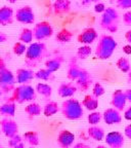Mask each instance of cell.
I'll return each instance as SVG.
<instances>
[{
    "label": "cell",
    "mask_w": 131,
    "mask_h": 148,
    "mask_svg": "<svg viewBox=\"0 0 131 148\" xmlns=\"http://www.w3.org/2000/svg\"><path fill=\"white\" fill-rule=\"evenodd\" d=\"M46 45L41 41L33 42L27 47L26 51V65L28 67L34 68L39 64L46 55Z\"/></svg>",
    "instance_id": "6da1fadb"
},
{
    "label": "cell",
    "mask_w": 131,
    "mask_h": 148,
    "mask_svg": "<svg viewBox=\"0 0 131 148\" xmlns=\"http://www.w3.org/2000/svg\"><path fill=\"white\" fill-rule=\"evenodd\" d=\"M117 47V41L111 35H101L95 49V56L99 60H108L113 56Z\"/></svg>",
    "instance_id": "7a4b0ae2"
},
{
    "label": "cell",
    "mask_w": 131,
    "mask_h": 148,
    "mask_svg": "<svg viewBox=\"0 0 131 148\" xmlns=\"http://www.w3.org/2000/svg\"><path fill=\"white\" fill-rule=\"evenodd\" d=\"M83 105L76 99H68L62 102L60 111L64 118L69 120H78L83 116Z\"/></svg>",
    "instance_id": "3957f363"
},
{
    "label": "cell",
    "mask_w": 131,
    "mask_h": 148,
    "mask_svg": "<svg viewBox=\"0 0 131 148\" xmlns=\"http://www.w3.org/2000/svg\"><path fill=\"white\" fill-rule=\"evenodd\" d=\"M119 14L113 7H107V9L102 12L100 18V27L111 33L117 32L119 28Z\"/></svg>",
    "instance_id": "277c9868"
},
{
    "label": "cell",
    "mask_w": 131,
    "mask_h": 148,
    "mask_svg": "<svg viewBox=\"0 0 131 148\" xmlns=\"http://www.w3.org/2000/svg\"><path fill=\"white\" fill-rule=\"evenodd\" d=\"M36 90L30 84H21L12 92V99L18 104H24L36 99Z\"/></svg>",
    "instance_id": "5b68a950"
},
{
    "label": "cell",
    "mask_w": 131,
    "mask_h": 148,
    "mask_svg": "<svg viewBox=\"0 0 131 148\" xmlns=\"http://www.w3.org/2000/svg\"><path fill=\"white\" fill-rule=\"evenodd\" d=\"M16 79L14 74L6 67L0 69V90L2 92H14Z\"/></svg>",
    "instance_id": "8992f818"
},
{
    "label": "cell",
    "mask_w": 131,
    "mask_h": 148,
    "mask_svg": "<svg viewBox=\"0 0 131 148\" xmlns=\"http://www.w3.org/2000/svg\"><path fill=\"white\" fill-rule=\"evenodd\" d=\"M53 34V28L51 24L47 21H42L36 24L33 29V35L34 39L38 41H42L44 39H47Z\"/></svg>",
    "instance_id": "52a82bcc"
},
{
    "label": "cell",
    "mask_w": 131,
    "mask_h": 148,
    "mask_svg": "<svg viewBox=\"0 0 131 148\" xmlns=\"http://www.w3.org/2000/svg\"><path fill=\"white\" fill-rule=\"evenodd\" d=\"M14 18L22 24H33L35 21V14L33 8L29 5L18 8L16 12Z\"/></svg>",
    "instance_id": "ba28073f"
},
{
    "label": "cell",
    "mask_w": 131,
    "mask_h": 148,
    "mask_svg": "<svg viewBox=\"0 0 131 148\" xmlns=\"http://www.w3.org/2000/svg\"><path fill=\"white\" fill-rule=\"evenodd\" d=\"M0 129H1V132L4 134V136L8 139L18 135V125L16 121L8 117H4L0 120Z\"/></svg>",
    "instance_id": "9c48e42d"
},
{
    "label": "cell",
    "mask_w": 131,
    "mask_h": 148,
    "mask_svg": "<svg viewBox=\"0 0 131 148\" xmlns=\"http://www.w3.org/2000/svg\"><path fill=\"white\" fill-rule=\"evenodd\" d=\"M105 141L110 148H123L125 144L124 136L122 133L118 132V131H113V132L107 134Z\"/></svg>",
    "instance_id": "30bf717a"
},
{
    "label": "cell",
    "mask_w": 131,
    "mask_h": 148,
    "mask_svg": "<svg viewBox=\"0 0 131 148\" xmlns=\"http://www.w3.org/2000/svg\"><path fill=\"white\" fill-rule=\"evenodd\" d=\"M74 140H75L74 133L69 130H62L58 133L56 142L60 148H71L74 144Z\"/></svg>",
    "instance_id": "8fae6325"
},
{
    "label": "cell",
    "mask_w": 131,
    "mask_h": 148,
    "mask_svg": "<svg viewBox=\"0 0 131 148\" xmlns=\"http://www.w3.org/2000/svg\"><path fill=\"white\" fill-rule=\"evenodd\" d=\"M102 119L109 125H119L122 121V116L118 109L112 107V108H108L107 110H105V112L102 113Z\"/></svg>",
    "instance_id": "7c38bea8"
},
{
    "label": "cell",
    "mask_w": 131,
    "mask_h": 148,
    "mask_svg": "<svg viewBox=\"0 0 131 148\" xmlns=\"http://www.w3.org/2000/svg\"><path fill=\"white\" fill-rule=\"evenodd\" d=\"M96 38H97L96 30H95L94 28H91V27L83 29L82 32L77 36L78 42H80L82 44H88V45L93 43L96 40Z\"/></svg>",
    "instance_id": "4fadbf2b"
},
{
    "label": "cell",
    "mask_w": 131,
    "mask_h": 148,
    "mask_svg": "<svg viewBox=\"0 0 131 148\" xmlns=\"http://www.w3.org/2000/svg\"><path fill=\"white\" fill-rule=\"evenodd\" d=\"M93 82V79H92L91 74L85 69H81L80 75L77 78L76 83H77V88L78 90H82V92H86L90 88V86Z\"/></svg>",
    "instance_id": "5bb4252c"
},
{
    "label": "cell",
    "mask_w": 131,
    "mask_h": 148,
    "mask_svg": "<svg viewBox=\"0 0 131 148\" xmlns=\"http://www.w3.org/2000/svg\"><path fill=\"white\" fill-rule=\"evenodd\" d=\"M127 98L125 95V92H123L122 90H116L112 95V101L111 104L114 108L118 109L119 111H123L126 106Z\"/></svg>",
    "instance_id": "9a60e30c"
},
{
    "label": "cell",
    "mask_w": 131,
    "mask_h": 148,
    "mask_svg": "<svg viewBox=\"0 0 131 148\" xmlns=\"http://www.w3.org/2000/svg\"><path fill=\"white\" fill-rule=\"evenodd\" d=\"M33 78H35V73L33 70L26 68H20L16 70V82L20 84H29V82H31Z\"/></svg>",
    "instance_id": "2e32d148"
},
{
    "label": "cell",
    "mask_w": 131,
    "mask_h": 148,
    "mask_svg": "<svg viewBox=\"0 0 131 148\" xmlns=\"http://www.w3.org/2000/svg\"><path fill=\"white\" fill-rule=\"evenodd\" d=\"M14 9L9 6H2L0 8V25L8 26L14 23Z\"/></svg>",
    "instance_id": "e0dca14e"
},
{
    "label": "cell",
    "mask_w": 131,
    "mask_h": 148,
    "mask_svg": "<svg viewBox=\"0 0 131 148\" xmlns=\"http://www.w3.org/2000/svg\"><path fill=\"white\" fill-rule=\"evenodd\" d=\"M78 90L77 86H74V83L71 82H62L58 88V94L62 98H71L73 97Z\"/></svg>",
    "instance_id": "ac0fdd59"
},
{
    "label": "cell",
    "mask_w": 131,
    "mask_h": 148,
    "mask_svg": "<svg viewBox=\"0 0 131 148\" xmlns=\"http://www.w3.org/2000/svg\"><path fill=\"white\" fill-rule=\"evenodd\" d=\"M16 102L12 99H8L4 104L0 106V114L5 117H12L16 115Z\"/></svg>",
    "instance_id": "d6986e66"
},
{
    "label": "cell",
    "mask_w": 131,
    "mask_h": 148,
    "mask_svg": "<svg viewBox=\"0 0 131 148\" xmlns=\"http://www.w3.org/2000/svg\"><path fill=\"white\" fill-rule=\"evenodd\" d=\"M53 12L56 14H68L71 9V2L69 0H55L52 5Z\"/></svg>",
    "instance_id": "ffe728a7"
},
{
    "label": "cell",
    "mask_w": 131,
    "mask_h": 148,
    "mask_svg": "<svg viewBox=\"0 0 131 148\" xmlns=\"http://www.w3.org/2000/svg\"><path fill=\"white\" fill-rule=\"evenodd\" d=\"M88 136L94 140V141H102L105 138H106V134H105V131L102 127H98V125H90L87 130Z\"/></svg>",
    "instance_id": "44dd1931"
},
{
    "label": "cell",
    "mask_w": 131,
    "mask_h": 148,
    "mask_svg": "<svg viewBox=\"0 0 131 148\" xmlns=\"http://www.w3.org/2000/svg\"><path fill=\"white\" fill-rule=\"evenodd\" d=\"M62 63H64V58L62 56H56V57H53V58L48 59L46 61L45 68H47V69L52 72H56L62 67Z\"/></svg>",
    "instance_id": "7402d4cb"
},
{
    "label": "cell",
    "mask_w": 131,
    "mask_h": 148,
    "mask_svg": "<svg viewBox=\"0 0 131 148\" xmlns=\"http://www.w3.org/2000/svg\"><path fill=\"white\" fill-rule=\"evenodd\" d=\"M82 105L88 111H95L99 105L98 98L94 97L93 95H86L82 101Z\"/></svg>",
    "instance_id": "603a6c76"
},
{
    "label": "cell",
    "mask_w": 131,
    "mask_h": 148,
    "mask_svg": "<svg viewBox=\"0 0 131 148\" xmlns=\"http://www.w3.org/2000/svg\"><path fill=\"white\" fill-rule=\"evenodd\" d=\"M81 72V68L78 66V64L76 63V61H72L69 65L67 72V77L72 81H76L77 78L79 77Z\"/></svg>",
    "instance_id": "cb8c5ba5"
},
{
    "label": "cell",
    "mask_w": 131,
    "mask_h": 148,
    "mask_svg": "<svg viewBox=\"0 0 131 148\" xmlns=\"http://www.w3.org/2000/svg\"><path fill=\"white\" fill-rule=\"evenodd\" d=\"M60 111V106L56 102L54 101H49L48 103H46L45 106L43 107V114L46 117H50L52 115H55Z\"/></svg>",
    "instance_id": "d4e9b609"
},
{
    "label": "cell",
    "mask_w": 131,
    "mask_h": 148,
    "mask_svg": "<svg viewBox=\"0 0 131 148\" xmlns=\"http://www.w3.org/2000/svg\"><path fill=\"white\" fill-rule=\"evenodd\" d=\"M23 139L25 140V142H27L28 144H30L31 146H37L39 145V134L34 131H28L23 135Z\"/></svg>",
    "instance_id": "484cf974"
},
{
    "label": "cell",
    "mask_w": 131,
    "mask_h": 148,
    "mask_svg": "<svg viewBox=\"0 0 131 148\" xmlns=\"http://www.w3.org/2000/svg\"><path fill=\"white\" fill-rule=\"evenodd\" d=\"M35 90H36V92L39 95L43 96L44 98H50L51 95H52V88L49 84H47V83H43V82L37 83Z\"/></svg>",
    "instance_id": "4316f807"
},
{
    "label": "cell",
    "mask_w": 131,
    "mask_h": 148,
    "mask_svg": "<svg viewBox=\"0 0 131 148\" xmlns=\"http://www.w3.org/2000/svg\"><path fill=\"white\" fill-rule=\"evenodd\" d=\"M54 72L50 71L47 68L45 69H40L35 73V78L40 79V80H44V81H51L54 79Z\"/></svg>",
    "instance_id": "83f0119b"
},
{
    "label": "cell",
    "mask_w": 131,
    "mask_h": 148,
    "mask_svg": "<svg viewBox=\"0 0 131 148\" xmlns=\"http://www.w3.org/2000/svg\"><path fill=\"white\" fill-rule=\"evenodd\" d=\"M41 111H43V109H41V106H40L38 103H34V102L28 104L27 106L25 107V112L29 116H31V117L40 115V114H41Z\"/></svg>",
    "instance_id": "f1b7e54d"
},
{
    "label": "cell",
    "mask_w": 131,
    "mask_h": 148,
    "mask_svg": "<svg viewBox=\"0 0 131 148\" xmlns=\"http://www.w3.org/2000/svg\"><path fill=\"white\" fill-rule=\"evenodd\" d=\"M18 39H20V41L23 42V43H25V44H31L33 41V39H34L33 30H31V29H29V28L23 29L21 34H20V36H18Z\"/></svg>",
    "instance_id": "f546056e"
},
{
    "label": "cell",
    "mask_w": 131,
    "mask_h": 148,
    "mask_svg": "<svg viewBox=\"0 0 131 148\" xmlns=\"http://www.w3.org/2000/svg\"><path fill=\"white\" fill-rule=\"evenodd\" d=\"M72 38H73V33L68 30V29H62L60 32H58V34L55 35V39L58 40V42H62V43L70 42L72 40Z\"/></svg>",
    "instance_id": "4dcf8cb0"
},
{
    "label": "cell",
    "mask_w": 131,
    "mask_h": 148,
    "mask_svg": "<svg viewBox=\"0 0 131 148\" xmlns=\"http://www.w3.org/2000/svg\"><path fill=\"white\" fill-rule=\"evenodd\" d=\"M117 68L120 70V71H122L123 73H128L129 71L131 70V65L130 62H129L128 59L124 58V57H121L117 60Z\"/></svg>",
    "instance_id": "1f68e13d"
},
{
    "label": "cell",
    "mask_w": 131,
    "mask_h": 148,
    "mask_svg": "<svg viewBox=\"0 0 131 148\" xmlns=\"http://www.w3.org/2000/svg\"><path fill=\"white\" fill-rule=\"evenodd\" d=\"M91 53H92L91 46L88 45V44H84V45L80 46L78 49V51H77V57L79 59L84 60V59H87L91 55Z\"/></svg>",
    "instance_id": "d6a6232c"
},
{
    "label": "cell",
    "mask_w": 131,
    "mask_h": 148,
    "mask_svg": "<svg viewBox=\"0 0 131 148\" xmlns=\"http://www.w3.org/2000/svg\"><path fill=\"white\" fill-rule=\"evenodd\" d=\"M102 119V114L98 111H92L88 115L87 120L90 123V125H96L100 123V120Z\"/></svg>",
    "instance_id": "836d02e7"
},
{
    "label": "cell",
    "mask_w": 131,
    "mask_h": 148,
    "mask_svg": "<svg viewBox=\"0 0 131 148\" xmlns=\"http://www.w3.org/2000/svg\"><path fill=\"white\" fill-rule=\"evenodd\" d=\"M26 51H27V47H26V44L23 43V42L18 41L14 44L12 51H14V55L22 56V55H24V53H26Z\"/></svg>",
    "instance_id": "e575fe53"
},
{
    "label": "cell",
    "mask_w": 131,
    "mask_h": 148,
    "mask_svg": "<svg viewBox=\"0 0 131 148\" xmlns=\"http://www.w3.org/2000/svg\"><path fill=\"white\" fill-rule=\"evenodd\" d=\"M105 88L101 86V83L99 82H95L93 84V88H92V95L96 98H99L105 94Z\"/></svg>",
    "instance_id": "d590c367"
},
{
    "label": "cell",
    "mask_w": 131,
    "mask_h": 148,
    "mask_svg": "<svg viewBox=\"0 0 131 148\" xmlns=\"http://www.w3.org/2000/svg\"><path fill=\"white\" fill-rule=\"evenodd\" d=\"M23 142V137H21L20 135H16V136L12 137V138H9L8 140V145L10 148H14L16 146H18L20 143Z\"/></svg>",
    "instance_id": "8d00e7d4"
},
{
    "label": "cell",
    "mask_w": 131,
    "mask_h": 148,
    "mask_svg": "<svg viewBox=\"0 0 131 148\" xmlns=\"http://www.w3.org/2000/svg\"><path fill=\"white\" fill-rule=\"evenodd\" d=\"M116 5H117L118 8L129 9L131 8V0H117Z\"/></svg>",
    "instance_id": "74e56055"
},
{
    "label": "cell",
    "mask_w": 131,
    "mask_h": 148,
    "mask_svg": "<svg viewBox=\"0 0 131 148\" xmlns=\"http://www.w3.org/2000/svg\"><path fill=\"white\" fill-rule=\"evenodd\" d=\"M107 9L106 5L104 4L102 2H96L94 5V12H97V14H102Z\"/></svg>",
    "instance_id": "f35d334b"
},
{
    "label": "cell",
    "mask_w": 131,
    "mask_h": 148,
    "mask_svg": "<svg viewBox=\"0 0 131 148\" xmlns=\"http://www.w3.org/2000/svg\"><path fill=\"white\" fill-rule=\"evenodd\" d=\"M123 22L126 26H131V10L126 12L123 14Z\"/></svg>",
    "instance_id": "ab89813d"
},
{
    "label": "cell",
    "mask_w": 131,
    "mask_h": 148,
    "mask_svg": "<svg viewBox=\"0 0 131 148\" xmlns=\"http://www.w3.org/2000/svg\"><path fill=\"white\" fill-rule=\"evenodd\" d=\"M124 135H125V137H126V138H128L129 140H131V123L125 127Z\"/></svg>",
    "instance_id": "60d3db41"
},
{
    "label": "cell",
    "mask_w": 131,
    "mask_h": 148,
    "mask_svg": "<svg viewBox=\"0 0 131 148\" xmlns=\"http://www.w3.org/2000/svg\"><path fill=\"white\" fill-rule=\"evenodd\" d=\"M124 118L126 120H129V121H131V106L128 107V108L125 110L124 112Z\"/></svg>",
    "instance_id": "b9f144b4"
},
{
    "label": "cell",
    "mask_w": 131,
    "mask_h": 148,
    "mask_svg": "<svg viewBox=\"0 0 131 148\" xmlns=\"http://www.w3.org/2000/svg\"><path fill=\"white\" fill-rule=\"evenodd\" d=\"M123 53H125V55H131V44H126V45L123 46Z\"/></svg>",
    "instance_id": "7bdbcfd3"
},
{
    "label": "cell",
    "mask_w": 131,
    "mask_h": 148,
    "mask_svg": "<svg viewBox=\"0 0 131 148\" xmlns=\"http://www.w3.org/2000/svg\"><path fill=\"white\" fill-rule=\"evenodd\" d=\"M73 148H90V146L87 145L86 143H83V142H79V143L75 144Z\"/></svg>",
    "instance_id": "ee69618b"
},
{
    "label": "cell",
    "mask_w": 131,
    "mask_h": 148,
    "mask_svg": "<svg viewBox=\"0 0 131 148\" xmlns=\"http://www.w3.org/2000/svg\"><path fill=\"white\" fill-rule=\"evenodd\" d=\"M7 39H8V36H7L5 33L0 32V44L3 43V42H5Z\"/></svg>",
    "instance_id": "f6af8a7d"
},
{
    "label": "cell",
    "mask_w": 131,
    "mask_h": 148,
    "mask_svg": "<svg viewBox=\"0 0 131 148\" xmlns=\"http://www.w3.org/2000/svg\"><path fill=\"white\" fill-rule=\"evenodd\" d=\"M125 39L131 44V30L127 31V32L125 33Z\"/></svg>",
    "instance_id": "bcb514c9"
},
{
    "label": "cell",
    "mask_w": 131,
    "mask_h": 148,
    "mask_svg": "<svg viewBox=\"0 0 131 148\" xmlns=\"http://www.w3.org/2000/svg\"><path fill=\"white\" fill-rule=\"evenodd\" d=\"M125 95H126L127 101L131 102V88H128V90H125Z\"/></svg>",
    "instance_id": "7dc6e473"
},
{
    "label": "cell",
    "mask_w": 131,
    "mask_h": 148,
    "mask_svg": "<svg viewBox=\"0 0 131 148\" xmlns=\"http://www.w3.org/2000/svg\"><path fill=\"white\" fill-rule=\"evenodd\" d=\"M6 67V65H5V62L3 61V59L0 58V69H3V68Z\"/></svg>",
    "instance_id": "c3c4849f"
},
{
    "label": "cell",
    "mask_w": 131,
    "mask_h": 148,
    "mask_svg": "<svg viewBox=\"0 0 131 148\" xmlns=\"http://www.w3.org/2000/svg\"><path fill=\"white\" fill-rule=\"evenodd\" d=\"M14 148H25V144H24V142H22V143H20L18 146H16Z\"/></svg>",
    "instance_id": "681fc988"
},
{
    "label": "cell",
    "mask_w": 131,
    "mask_h": 148,
    "mask_svg": "<svg viewBox=\"0 0 131 148\" xmlns=\"http://www.w3.org/2000/svg\"><path fill=\"white\" fill-rule=\"evenodd\" d=\"M128 80H129V81H130V82H131V70H130V71L128 72Z\"/></svg>",
    "instance_id": "f907efd6"
},
{
    "label": "cell",
    "mask_w": 131,
    "mask_h": 148,
    "mask_svg": "<svg viewBox=\"0 0 131 148\" xmlns=\"http://www.w3.org/2000/svg\"><path fill=\"white\" fill-rule=\"evenodd\" d=\"M6 1H8L9 3H16L18 0H6Z\"/></svg>",
    "instance_id": "816d5d0a"
},
{
    "label": "cell",
    "mask_w": 131,
    "mask_h": 148,
    "mask_svg": "<svg viewBox=\"0 0 131 148\" xmlns=\"http://www.w3.org/2000/svg\"><path fill=\"white\" fill-rule=\"evenodd\" d=\"M95 148H107L106 146H104V145H98V146H96Z\"/></svg>",
    "instance_id": "f5cc1de1"
},
{
    "label": "cell",
    "mask_w": 131,
    "mask_h": 148,
    "mask_svg": "<svg viewBox=\"0 0 131 148\" xmlns=\"http://www.w3.org/2000/svg\"><path fill=\"white\" fill-rule=\"evenodd\" d=\"M89 2H99V0H88Z\"/></svg>",
    "instance_id": "db71d44e"
},
{
    "label": "cell",
    "mask_w": 131,
    "mask_h": 148,
    "mask_svg": "<svg viewBox=\"0 0 131 148\" xmlns=\"http://www.w3.org/2000/svg\"><path fill=\"white\" fill-rule=\"evenodd\" d=\"M0 148H4V147H3V145H2L1 143H0Z\"/></svg>",
    "instance_id": "11a10c76"
},
{
    "label": "cell",
    "mask_w": 131,
    "mask_h": 148,
    "mask_svg": "<svg viewBox=\"0 0 131 148\" xmlns=\"http://www.w3.org/2000/svg\"><path fill=\"white\" fill-rule=\"evenodd\" d=\"M2 95V92H1V90H0V96Z\"/></svg>",
    "instance_id": "9f6ffc18"
},
{
    "label": "cell",
    "mask_w": 131,
    "mask_h": 148,
    "mask_svg": "<svg viewBox=\"0 0 131 148\" xmlns=\"http://www.w3.org/2000/svg\"><path fill=\"white\" fill-rule=\"evenodd\" d=\"M29 148H35V146H31V147H29Z\"/></svg>",
    "instance_id": "6f0895ef"
},
{
    "label": "cell",
    "mask_w": 131,
    "mask_h": 148,
    "mask_svg": "<svg viewBox=\"0 0 131 148\" xmlns=\"http://www.w3.org/2000/svg\"><path fill=\"white\" fill-rule=\"evenodd\" d=\"M1 133H2V132H1V129H0V135H1Z\"/></svg>",
    "instance_id": "680465c9"
}]
</instances>
